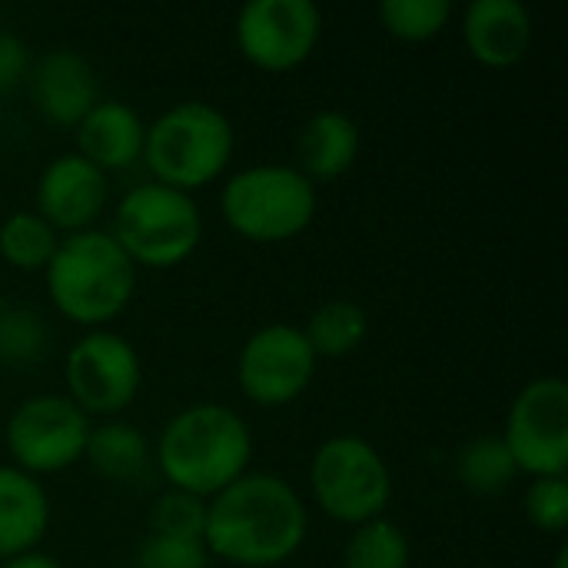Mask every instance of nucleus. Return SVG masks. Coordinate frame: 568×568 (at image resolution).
<instances>
[{"label":"nucleus","instance_id":"1","mask_svg":"<svg viewBox=\"0 0 568 568\" xmlns=\"http://www.w3.org/2000/svg\"><path fill=\"white\" fill-rule=\"evenodd\" d=\"M306 529L310 513L296 486L276 473L246 469L206 499L203 546L230 566L273 568L303 549Z\"/></svg>","mask_w":568,"mask_h":568},{"label":"nucleus","instance_id":"6","mask_svg":"<svg viewBox=\"0 0 568 568\" xmlns=\"http://www.w3.org/2000/svg\"><path fill=\"white\" fill-rule=\"evenodd\" d=\"M110 233L136 270H166L196 253L203 240V213L193 193L150 180L120 196Z\"/></svg>","mask_w":568,"mask_h":568},{"label":"nucleus","instance_id":"29","mask_svg":"<svg viewBox=\"0 0 568 568\" xmlns=\"http://www.w3.org/2000/svg\"><path fill=\"white\" fill-rule=\"evenodd\" d=\"M30 67H33L30 47L17 33L0 30V90L17 87L23 77H30Z\"/></svg>","mask_w":568,"mask_h":568},{"label":"nucleus","instance_id":"12","mask_svg":"<svg viewBox=\"0 0 568 568\" xmlns=\"http://www.w3.org/2000/svg\"><path fill=\"white\" fill-rule=\"evenodd\" d=\"M323 33V10L313 0H246L233 37L240 53L260 70H293L310 60Z\"/></svg>","mask_w":568,"mask_h":568},{"label":"nucleus","instance_id":"20","mask_svg":"<svg viewBox=\"0 0 568 568\" xmlns=\"http://www.w3.org/2000/svg\"><path fill=\"white\" fill-rule=\"evenodd\" d=\"M316 359H339L356 353L369 336V313L346 296L320 303L303 326Z\"/></svg>","mask_w":568,"mask_h":568},{"label":"nucleus","instance_id":"15","mask_svg":"<svg viewBox=\"0 0 568 568\" xmlns=\"http://www.w3.org/2000/svg\"><path fill=\"white\" fill-rule=\"evenodd\" d=\"M463 40L483 67H516L532 47V13L523 0H473L463 13Z\"/></svg>","mask_w":568,"mask_h":568},{"label":"nucleus","instance_id":"17","mask_svg":"<svg viewBox=\"0 0 568 568\" xmlns=\"http://www.w3.org/2000/svg\"><path fill=\"white\" fill-rule=\"evenodd\" d=\"M359 156V123L346 110H316L296 130V170L313 180L326 183L343 176Z\"/></svg>","mask_w":568,"mask_h":568},{"label":"nucleus","instance_id":"14","mask_svg":"<svg viewBox=\"0 0 568 568\" xmlns=\"http://www.w3.org/2000/svg\"><path fill=\"white\" fill-rule=\"evenodd\" d=\"M30 90L40 113L57 126H77L100 100L93 63L73 47H53L30 67Z\"/></svg>","mask_w":568,"mask_h":568},{"label":"nucleus","instance_id":"5","mask_svg":"<svg viewBox=\"0 0 568 568\" xmlns=\"http://www.w3.org/2000/svg\"><path fill=\"white\" fill-rule=\"evenodd\" d=\"M320 193L293 163H250L226 176L220 213L233 233L253 243H283L316 220Z\"/></svg>","mask_w":568,"mask_h":568},{"label":"nucleus","instance_id":"4","mask_svg":"<svg viewBox=\"0 0 568 568\" xmlns=\"http://www.w3.org/2000/svg\"><path fill=\"white\" fill-rule=\"evenodd\" d=\"M236 130L230 116L206 100H180L146 123L143 160L156 183L193 193L230 166Z\"/></svg>","mask_w":568,"mask_h":568},{"label":"nucleus","instance_id":"26","mask_svg":"<svg viewBox=\"0 0 568 568\" xmlns=\"http://www.w3.org/2000/svg\"><path fill=\"white\" fill-rule=\"evenodd\" d=\"M50 343L47 323L30 306H3L0 310V359L7 363H33L43 356Z\"/></svg>","mask_w":568,"mask_h":568},{"label":"nucleus","instance_id":"3","mask_svg":"<svg viewBox=\"0 0 568 568\" xmlns=\"http://www.w3.org/2000/svg\"><path fill=\"white\" fill-rule=\"evenodd\" d=\"M47 296L70 323L100 329L116 320L136 293V266L110 230H80L60 236L43 266Z\"/></svg>","mask_w":568,"mask_h":568},{"label":"nucleus","instance_id":"16","mask_svg":"<svg viewBox=\"0 0 568 568\" xmlns=\"http://www.w3.org/2000/svg\"><path fill=\"white\" fill-rule=\"evenodd\" d=\"M73 130H77V153L87 156L103 173L126 170L143 156L146 123L140 110L130 106L126 100L100 97Z\"/></svg>","mask_w":568,"mask_h":568},{"label":"nucleus","instance_id":"9","mask_svg":"<svg viewBox=\"0 0 568 568\" xmlns=\"http://www.w3.org/2000/svg\"><path fill=\"white\" fill-rule=\"evenodd\" d=\"M90 416L60 393H40L23 399L7 426L3 443L17 469L30 476L60 473L83 459L90 439Z\"/></svg>","mask_w":568,"mask_h":568},{"label":"nucleus","instance_id":"30","mask_svg":"<svg viewBox=\"0 0 568 568\" xmlns=\"http://www.w3.org/2000/svg\"><path fill=\"white\" fill-rule=\"evenodd\" d=\"M0 568H63L53 556L40 552V549H30V552H20V556H10L3 559Z\"/></svg>","mask_w":568,"mask_h":568},{"label":"nucleus","instance_id":"25","mask_svg":"<svg viewBox=\"0 0 568 568\" xmlns=\"http://www.w3.org/2000/svg\"><path fill=\"white\" fill-rule=\"evenodd\" d=\"M150 532L153 536H170V539H203L206 529V499L183 493V489H166L153 499L150 506Z\"/></svg>","mask_w":568,"mask_h":568},{"label":"nucleus","instance_id":"23","mask_svg":"<svg viewBox=\"0 0 568 568\" xmlns=\"http://www.w3.org/2000/svg\"><path fill=\"white\" fill-rule=\"evenodd\" d=\"M456 476L469 493L479 496H496L513 486L519 476L503 436H476L469 439L459 456H456Z\"/></svg>","mask_w":568,"mask_h":568},{"label":"nucleus","instance_id":"8","mask_svg":"<svg viewBox=\"0 0 568 568\" xmlns=\"http://www.w3.org/2000/svg\"><path fill=\"white\" fill-rule=\"evenodd\" d=\"M67 396L87 416L123 413L143 386L140 349L116 329H87L63 359Z\"/></svg>","mask_w":568,"mask_h":568},{"label":"nucleus","instance_id":"18","mask_svg":"<svg viewBox=\"0 0 568 568\" xmlns=\"http://www.w3.org/2000/svg\"><path fill=\"white\" fill-rule=\"evenodd\" d=\"M50 529V496L37 476L0 466V562L40 546Z\"/></svg>","mask_w":568,"mask_h":568},{"label":"nucleus","instance_id":"19","mask_svg":"<svg viewBox=\"0 0 568 568\" xmlns=\"http://www.w3.org/2000/svg\"><path fill=\"white\" fill-rule=\"evenodd\" d=\"M90 469L116 486H133L150 476L153 469V446L150 439L126 419H103L90 426V439L83 449Z\"/></svg>","mask_w":568,"mask_h":568},{"label":"nucleus","instance_id":"27","mask_svg":"<svg viewBox=\"0 0 568 568\" xmlns=\"http://www.w3.org/2000/svg\"><path fill=\"white\" fill-rule=\"evenodd\" d=\"M523 513L539 532L562 536L568 526V483L566 476L532 479L523 496Z\"/></svg>","mask_w":568,"mask_h":568},{"label":"nucleus","instance_id":"21","mask_svg":"<svg viewBox=\"0 0 568 568\" xmlns=\"http://www.w3.org/2000/svg\"><path fill=\"white\" fill-rule=\"evenodd\" d=\"M409 536L389 516L353 526L343 546V568H409Z\"/></svg>","mask_w":568,"mask_h":568},{"label":"nucleus","instance_id":"7","mask_svg":"<svg viewBox=\"0 0 568 568\" xmlns=\"http://www.w3.org/2000/svg\"><path fill=\"white\" fill-rule=\"evenodd\" d=\"M313 503L343 526L386 516L393 499V473L383 453L363 436H329L310 459Z\"/></svg>","mask_w":568,"mask_h":568},{"label":"nucleus","instance_id":"11","mask_svg":"<svg viewBox=\"0 0 568 568\" xmlns=\"http://www.w3.org/2000/svg\"><path fill=\"white\" fill-rule=\"evenodd\" d=\"M316 353L293 323H266L246 336L236 356V383L256 406H290L316 376Z\"/></svg>","mask_w":568,"mask_h":568},{"label":"nucleus","instance_id":"13","mask_svg":"<svg viewBox=\"0 0 568 568\" xmlns=\"http://www.w3.org/2000/svg\"><path fill=\"white\" fill-rule=\"evenodd\" d=\"M106 196V173L77 150L57 153L37 176V213L63 236L90 230L103 213Z\"/></svg>","mask_w":568,"mask_h":568},{"label":"nucleus","instance_id":"28","mask_svg":"<svg viewBox=\"0 0 568 568\" xmlns=\"http://www.w3.org/2000/svg\"><path fill=\"white\" fill-rule=\"evenodd\" d=\"M213 556L203 539L146 536L136 549V568H210Z\"/></svg>","mask_w":568,"mask_h":568},{"label":"nucleus","instance_id":"10","mask_svg":"<svg viewBox=\"0 0 568 568\" xmlns=\"http://www.w3.org/2000/svg\"><path fill=\"white\" fill-rule=\"evenodd\" d=\"M503 443L519 473L566 476L568 469V383L562 376L529 379L513 399Z\"/></svg>","mask_w":568,"mask_h":568},{"label":"nucleus","instance_id":"22","mask_svg":"<svg viewBox=\"0 0 568 568\" xmlns=\"http://www.w3.org/2000/svg\"><path fill=\"white\" fill-rule=\"evenodd\" d=\"M60 243V233L37 213V210H17L0 223V260L23 273H43L53 250Z\"/></svg>","mask_w":568,"mask_h":568},{"label":"nucleus","instance_id":"2","mask_svg":"<svg viewBox=\"0 0 568 568\" xmlns=\"http://www.w3.org/2000/svg\"><path fill=\"white\" fill-rule=\"evenodd\" d=\"M253 433L246 419L223 403H193L173 413L156 443L153 466L170 489L213 499L250 469Z\"/></svg>","mask_w":568,"mask_h":568},{"label":"nucleus","instance_id":"31","mask_svg":"<svg viewBox=\"0 0 568 568\" xmlns=\"http://www.w3.org/2000/svg\"><path fill=\"white\" fill-rule=\"evenodd\" d=\"M552 568H568V546H559V552L552 559Z\"/></svg>","mask_w":568,"mask_h":568},{"label":"nucleus","instance_id":"24","mask_svg":"<svg viewBox=\"0 0 568 568\" xmlns=\"http://www.w3.org/2000/svg\"><path fill=\"white\" fill-rule=\"evenodd\" d=\"M376 13L386 33H393L396 40L419 43V40L436 37L453 20V3L449 0H383Z\"/></svg>","mask_w":568,"mask_h":568}]
</instances>
